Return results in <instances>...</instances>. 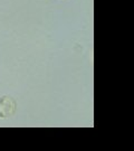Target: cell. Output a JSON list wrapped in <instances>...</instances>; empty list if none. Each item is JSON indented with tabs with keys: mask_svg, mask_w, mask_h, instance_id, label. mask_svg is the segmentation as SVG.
Listing matches in <instances>:
<instances>
[{
	"mask_svg": "<svg viewBox=\"0 0 134 151\" xmlns=\"http://www.w3.org/2000/svg\"><path fill=\"white\" fill-rule=\"evenodd\" d=\"M17 104L16 101L11 96L5 95L0 97V118L7 119L16 112Z\"/></svg>",
	"mask_w": 134,
	"mask_h": 151,
	"instance_id": "obj_1",
	"label": "cell"
}]
</instances>
